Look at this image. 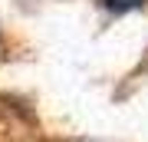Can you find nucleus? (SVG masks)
Listing matches in <instances>:
<instances>
[{
	"instance_id": "1",
	"label": "nucleus",
	"mask_w": 148,
	"mask_h": 142,
	"mask_svg": "<svg viewBox=\"0 0 148 142\" xmlns=\"http://www.w3.org/2000/svg\"><path fill=\"white\" fill-rule=\"evenodd\" d=\"M99 3L112 13H132V10H142L148 0H99Z\"/></svg>"
}]
</instances>
